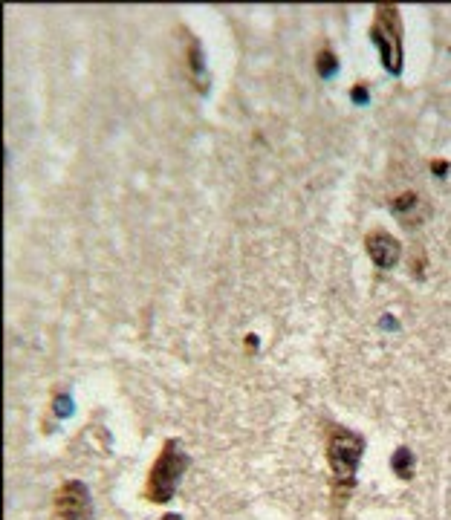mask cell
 I'll list each match as a JSON object with an SVG mask.
<instances>
[{
	"label": "cell",
	"mask_w": 451,
	"mask_h": 520,
	"mask_svg": "<svg viewBox=\"0 0 451 520\" xmlns=\"http://www.w3.org/2000/svg\"><path fill=\"white\" fill-rule=\"evenodd\" d=\"M160 520H183V518H180V515H165V518H160Z\"/></svg>",
	"instance_id": "cell-8"
},
{
	"label": "cell",
	"mask_w": 451,
	"mask_h": 520,
	"mask_svg": "<svg viewBox=\"0 0 451 520\" xmlns=\"http://www.w3.org/2000/svg\"><path fill=\"white\" fill-rule=\"evenodd\" d=\"M188 64H191V76L200 78V70H203V52H200V44L194 38H188Z\"/></svg>",
	"instance_id": "cell-6"
},
{
	"label": "cell",
	"mask_w": 451,
	"mask_h": 520,
	"mask_svg": "<svg viewBox=\"0 0 451 520\" xmlns=\"http://www.w3.org/2000/svg\"><path fill=\"white\" fill-rule=\"evenodd\" d=\"M365 454V440L359 434H353L350 428L333 425L327 434V463L333 468V480L339 486V492H347L356 480V468Z\"/></svg>",
	"instance_id": "cell-2"
},
{
	"label": "cell",
	"mask_w": 451,
	"mask_h": 520,
	"mask_svg": "<svg viewBox=\"0 0 451 520\" xmlns=\"http://www.w3.org/2000/svg\"><path fill=\"white\" fill-rule=\"evenodd\" d=\"M365 249H368V255H371V260L379 269H391L399 260V255H402L399 240L391 232H385V229H373V232H368V237H365Z\"/></svg>",
	"instance_id": "cell-5"
},
{
	"label": "cell",
	"mask_w": 451,
	"mask_h": 520,
	"mask_svg": "<svg viewBox=\"0 0 451 520\" xmlns=\"http://www.w3.org/2000/svg\"><path fill=\"white\" fill-rule=\"evenodd\" d=\"M53 520H90V492L79 480H67L55 489Z\"/></svg>",
	"instance_id": "cell-4"
},
{
	"label": "cell",
	"mask_w": 451,
	"mask_h": 520,
	"mask_svg": "<svg viewBox=\"0 0 451 520\" xmlns=\"http://www.w3.org/2000/svg\"><path fill=\"white\" fill-rule=\"evenodd\" d=\"M188 466L186 451L177 440H168L162 445L160 457L154 460V466L148 471V480H145V500L151 503H168L177 486H180V477Z\"/></svg>",
	"instance_id": "cell-1"
},
{
	"label": "cell",
	"mask_w": 451,
	"mask_h": 520,
	"mask_svg": "<svg viewBox=\"0 0 451 520\" xmlns=\"http://www.w3.org/2000/svg\"><path fill=\"white\" fill-rule=\"evenodd\" d=\"M371 38L379 47L382 67L397 76L402 70V18H399L397 6H376Z\"/></svg>",
	"instance_id": "cell-3"
},
{
	"label": "cell",
	"mask_w": 451,
	"mask_h": 520,
	"mask_svg": "<svg viewBox=\"0 0 451 520\" xmlns=\"http://www.w3.org/2000/svg\"><path fill=\"white\" fill-rule=\"evenodd\" d=\"M333 67H336V58H333V52L321 50V55H319L321 76H330V73H333Z\"/></svg>",
	"instance_id": "cell-7"
}]
</instances>
